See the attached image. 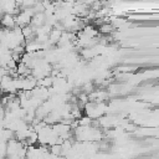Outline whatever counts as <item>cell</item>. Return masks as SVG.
Instances as JSON below:
<instances>
[{"label": "cell", "instance_id": "obj_1", "mask_svg": "<svg viewBox=\"0 0 159 159\" xmlns=\"http://www.w3.org/2000/svg\"><path fill=\"white\" fill-rule=\"evenodd\" d=\"M0 25L2 29H6V30H11L16 26V21H15V16L14 15H10V14H4L1 20H0Z\"/></svg>", "mask_w": 159, "mask_h": 159}]
</instances>
